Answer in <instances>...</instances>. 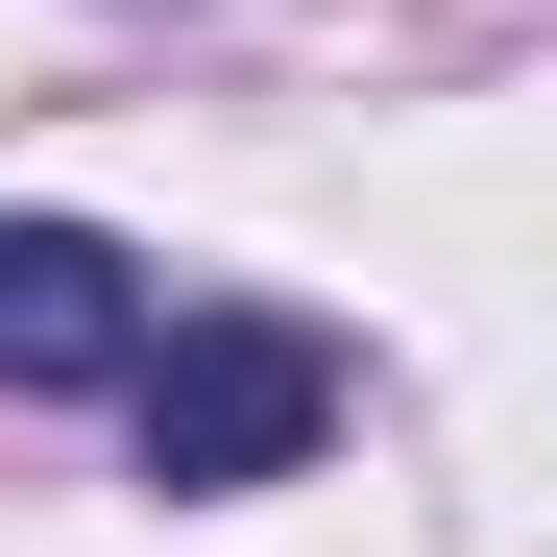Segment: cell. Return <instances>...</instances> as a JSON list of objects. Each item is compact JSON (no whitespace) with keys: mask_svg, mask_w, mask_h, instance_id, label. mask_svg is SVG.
Wrapping results in <instances>:
<instances>
[{"mask_svg":"<svg viewBox=\"0 0 557 557\" xmlns=\"http://www.w3.org/2000/svg\"><path fill=\"white\" fill-rule=\"evenodd\" d=\"M122 412H146V485H170V509L292 485V460L339 436V339H315V315H146Z\"/></svg>","mask_w":557,"mask_h":557,"instance_id":"6da1fadb","label":"cell"},{"mask_svg":"<svg viewBox=\"0 0 557 557\" xmlns=\"http://www.w3.org/2000/svg\"><path fill=\"white\" fill-rule=\"evenodd\" d=\"M146 315H170V292H146L98 219H0V388H122Z\"/></svg>","mask_w":557,"mask_h":557,"instance_id":"7a4b0ae2","label":"cell"}]
</instances>
